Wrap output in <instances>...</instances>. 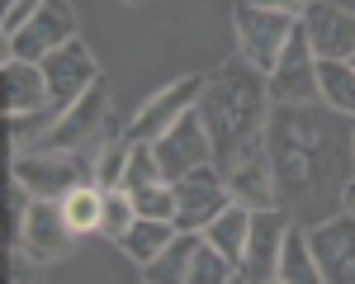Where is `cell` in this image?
<instances>
[{"label": "cell", "instance_id": "8fae6325", "mask_svg": "<svg viewBox=\"0 0 355 284\" xmlns=\"http://www.w3.org/2000/svg\"><path fill=\"white\" fill-rule=\"evenodd\" d=\"M43 81H48V95H53L57 109H67V105H76L90 85H100V66H95V53L85 48L81 38H71L67 48H57L48 53L43 62Z\"/></svg>", "mask_w": 355, "mask_h": 284}, {"label": "cell", "instance_id": "52a82bcc", "mask_svg": "<svg viewBox=\"0 0 355 284\" xmlns=\"http://www.w3.org/2000/svg\"><path fill=\"white\" fill-rule=\"evenodd\" d=\"M152 152H157V166H162V175L171 185L185 180L199 166H214V142H209V128H204L199 109L185 114L175 128H166L162 138L152 142Z\"/></svg>", "mask_w": 355, "mask_h": 284}, {"label": "cell", "instance_id": "3957f363", "mask_svg": "<svg viewBox=\"0 0 355 284\" xmlns=\"http://www.w3.org/2000/svg\"><path fill=\"white\" fill-rule=\"evenodd\" d=\"M15 180H24L33 199H62L85 190V185H100L95 180V161L85 152H15V166H10Z\"/></svg>", "mask_w": 355, "mask_h": 284}, {"label": "cell", "instance_id": "836d02e7", "mask_svg": "<svg viewBox=\"0 0 355 284\" xmlns=\"http://www.w3.org/2000/svg\"><path fill=\"white\" fill-rule=\"evenodd\" d=\"M266 284H284V280H266Z\"/></svg>", "mask_w": 355, "mask_h": 284}, {"label": "cell", "instance_id": "d6986e66", "mask_svg": "<svg viewBox=\"0 0 355 284\" xmlns=\"http://www.w3.org/2000/svg\"><path fill=\"white\" fill-rule=\"evenodd\" d=\"M246 237H251V208H242V204H227L218 218L204 227V242H209V247H218L227 260H242Z\"/></svg>", "mask_w": 355, "mask_h": 284}, {"label": "cell", "instance_id": "4dcf8cb0", "mask_svg": "<svg viewBox=\"0 0 355 284\" xmlns=\"http://www.w3.org/2000/svg\"><path fill=\"white\" fill-rule=\"evenodd\" d=\"M242 5H261V10H284V15H303L313 0H242Z\"/></svg>", "mask_w": 355, "mask_h": 284}, {"label": "cell", "instance_id": "6da1fadb", "mask_svg": "<svg viewBox=\"0 0 355 284\" xmlns=\"http://www.w3.org/2000/svg\"><path fill=\"white\" fill-rule=\"evenodd\" d=\"M266 147L279 208L294 227L308 232L346 213V190L355 185V118L327 105H270Z\"/></svg>", "mask_w": 355, "mask_h": 284}, {"label": "cell", "instance_id": "83f0119b", "mask_svg": "<svg viewBox=\"0 0 355 284\" xmlns=\"http://www.w3.org/2000/svg\"><path fill=\"white\" fill-rule=\"evenodd\" d=\"M133 208H137V218H162V223H175V190H171V185L137 190Z\"/></svg>", "mask_w": 355, "mask_h": 284}, {"label": "cell", "instance_id": "603a6c76", "mask_svg": "<svg viewBox=\"0 0 355 284\" xmlns=\"http://www.w3.org/2000/svg\"><path fill=\"white\" fill-rule=\"evenodd\" d=\"M62 213H67V223L71 232L81 237V232H100V213H105V190L100 185H85L76 195L62 199Z\"/></svg>", "mask_w": 355, "mask_h": 284}, {"label": "cell", "instance_id": "cb8c5ba5", "mask_svg": "<svg viewBox=\"0 0 355 284\" xmlns=\"http://www.w3.org/2000/svg\"><path fill=\"white\" fill-rule=\"evenodd\" d=\"M152 185H171L157 166V152L152 142H133V157H128V170H123V195H137V190H152Z\"/></svg>", "mask_w": 355, "mask_h": 284}, {"label": "cell", "instance_id": "8992f818", "mask_svg": "<svg viewBox=\"0 0 355 284\" xmlns=\"http://www.w3.org/2000/svg\"><path fill=\"white\" fill-rule=\"evenodd\" d=\"M171 190H175V227H180V232H199V237H204V227L232 204V195H227V175H223L218 166L190 170V175L175 180Z\"/></svg>", "mask_w": 355, "mask_h": 284}, {"label": "cell", "instance_id": "d6a6232c", "mask_svg": "<svg viewBox=\"0 0 355 284\" xmlns=\"http://www.w3.org/2000/svg\"><path fill=\"white\" fill-rule=\"evenodd\" d=\"M232 284H251V280H242V275H232Z\"/></svg>", "mask_w": 355, "mask_h": 284}, {"label": "cell", "instance_id": "f1b7e54d", "mask_svg": "<svg viewBox=\"0 0 355 284\" xmlns=\"http://www.w3.org/2000/svg\"><path fill=\"white\" fill-rule=\"evenodd\" d=\"M43 5H48V0H10V5L0 10V28H5V38H15V33H19Z\"/></svg>", "mask_w": 355, "mask_h": 284}, {"label": "cell", "instance_id": "9c48e42d", "mask_svg": "<svg viewBox=\"0 0 355 284\" xmlns=\"http://www.w3.org/2000/svg\"><path fill=\"white\" fill-rule=\"evenodd\" d=\"M204 81H209V76H185V81H171L166 90H157V95L137 109V118L128 123V138L133 142H157L166 128H175L185 114L199 109Z\"/></svg>", "mask_w": 355, "mask_h": 284}, {"label": "cell", "instance_id": "ba28073f", "mask_svg": "<svg viewBox=\"0 0 355 284\" xmlns=\"http://www.w3.org/2000/svg\"><path fill=\"white\" fill-rule=\"evenodd\" d=\"M299 24L318 62H351L355 57V10L336 5V0H313L299 15Z\"/></svg>", "mask_w": 355, "mask_h": 284}, {"label": "cell", "instance_id": "2e32d148", "mask_svg": "<svg viewBox=\"0 0 355 284\" xmlns=\"http://www.w3.org/2000/svg\"><path fill=\"white\" fill-rule=\"evenodd\" d=\"M71 237H76V232L67 223L62 204H57V199H33V208H28V218H24V232H19V247L43 265V260L67 256Z\"/></svg>", "mask_w": 355, "mask_h": 284}, {"label": "cell", "instance_id": "e0dca14e", "mask_svg": "<svg viewBox=\"0 0 355 284\" xmlns=\"http://www.w3.org/2000/svg\"><path fill=\"white\" fill-rule=\"evenodd\" d=\"M48 105H53V95H48V81H43V66L10 57L5 62V118L38 114V109H48Z\"/></svg>", "mask_w": 355, "mask_h": 284}, {"label": "cell", "instance_id": "f546056e", "mask_svg": "<svg viewBox=\"0 0 355 284\" xmlns=\"http://www.w3.org/2000/svg\"><path fill=\"white\" fill-rule=\"evenodd\" d=\"M33 265H38V260H33L24 247H10V275H5V280H10V284H43Z\"/></svg>", "mask_w": 355, "mask_h": 284}, {"label": "cell", "instance_id": "ffe728a7", "mask_svg": "<svg viewBox=\"0 0 355 284\" xmlns=\"http://www.w3.org/2000/svg\"><path fill=\"white\" fill-rule=\"evenodd\" d=\"M275 280H284V284H327L322 270H318V256L308 247V232H303V227H289L284 251H279V275H275Z\"/></svg>", "mask_w": 355, "mask_h": 284}, {"label": "cell", "instance_id": "484cf974", "mask_svg": "<svg viewBox=\"0 0 355 284\" xmlns=\"http://www.w3.org/2000/svg\"><path fill=\"white\" fill-rule=\"evenodd\" d=\"M232 275H237V260H227L218 247L199 242V251L190 260V284H232Z\"/></svg>", "mask_w": 355, "mask_h": 284}, {"label": "cell", "instance_id": "7402d4cb", "mask_svg": "<svg viewBox=\"0 0 355 284\" xmlns=\"http://www.w3.org/2000/svg\"><path fill=\"white\" fill-rule=\"evenodd\" d=\"M318 85H322V105L327 109L355 118V66L351 62H318Z\"/></svg>", "mask_w": 355, "mask_h": 284}, {"label": "cell", "instance_id": "44dd1931", "mask_svg": "<svg viewBox=\"0 0 355 284\" xmlns=\"http://www.w3.org/2000/svg\"><path fill=\"white\" fill-rule=\"evenodd\" d=\"M175 237H180V227H175V223H162V218H137L133 232L123 237V251L133 256L137 265H147V260H157Z\"/></svg>", "mask_w": 355, "mask_h": 284}, {"label": "cell", "instance_id": "30bf717a", "mask_svg": "<svg viewBox=\"0 0 355 284\" xmlns=\"http://www.w3.org/2000/svg\"><path fill=\"white\" fill-rule=\"evenodd\" d=\"M294 218L284 208H261L251 213V237H246V251L237 260V275L251 284H266L279 275V251H284V237H289Z\"/></svg>", "mask_w": 355, "mask_h": 284}, {"label": "cell", "instance_id": "7c38bea8", "mask_svg": "<svg viewBox=\"0 0 355 284\" xmlns=\"http://www.w3.org/2000/svg\"><path fill=\"white\" fill-rule=\"evenodd\" d=\"M105 114H110V95H105V81H100V85H90L76 105H67L57 114V123L38 138V152H81L85 142L100 133Z\"/></svg>", "mask_w": 355, "mask_h": 284}, {"label": "cell", "instance_id": "e575fe53", "mask_svg": "<svg viewBox=\"0 0 355 284\" xmlns=\"http://www.w3.org/2000/svg\"><path fill=\"white\" fill-rule=\"evenodd\" d=\"M128 5H142V0H128Z\"/></svg>", "mask_w": 355, "mask_h": 284}, {"label": "cell", "instance_id": "277c9868", "mask_svg": "<svg viewBox=\"0 0 355 284\" xmlns=\"http://www.w3.org/2000/svg\"><path fill=\"white\" fill-rule=\"evenodd\" d=\"M299 28V15H284V10H261V5H242L237 0V48L242 62H251L261 76H270L289 33Z\"/></svg>", "mask_w": 355, "mask_h": 284}, {"label": "cell", "instance_id": "ac0fdd59", "mask_svg": "<svg viewBox=\"0 0 355 284\" xmlns=\"http://www.w3.org/2000/svg\"><path fill=\"white\" fill-rule=\"evenodd\" d=\"M199 242H204L199 232H180L157 260L142 265V284H190V260L199 251Z\"/></svg>", "mask_w": 355, "mask_h": 284}, {"label": "cell", "instance_id": "d4e9b609", "mask_svg": "<svg viewBox=\"0 0 355 284\" xmlns=\"http://www.w3.org/2000/svg\"><path fill=\"white\" fill-rule=\"evenodd\" d=\"M128 157H133V138H128V133H114V138L105 142V152L95 157V180H100V190H119V185H123Z\"/></svg>", "mask_w": 355, "mask_h": 284}, {"label": "cell", "instance_id": "1f68e13d", "mask_svg": "<svg viewBox=\"0 0 355 284\" xmlns=\"http://www.w3.org/2000/svg\"><path fill=\"white\" fill-rule=\"evenodd\" d=\"M346 213H355V185L346 190Z\"/></svg>", "mask_w": 355, "mask_h": 284}, {"label": "cell", "instance_id": "7a4b0ae2", "mask_svg": "<svg viewBox=\"0 0 355 284\" xmlns=\"http://www.w3.org/2000/svg\"><path fill=\"white\" fill-rule=\"evenodd\" d=\"M199 118H204V128H209V142H214V166L227 175L251 147L266 142L270 81H266L251 62H242V57L227 62V66H218V71L204 81Z\"/></svg>", "mask_w": 355, "mask_h": 284}, {"label": "cell", "instance_id": "5b68a950", "mask_svg": "<svg viewBox=\"0 0 355 284\" xmlns=\"http://www.w3.org/2000/svg\"><path fill=\"white\" fill-rule=\"evenodd\" d=\"M270 81V105H322V85H318V57L308 48V33L303 24L289 33L284 53L275 62Z\"/></svg>", "mask_w": 355, "mask_h": 284}, {"label": "cell", "instance_id": "4316f807", "mask_svg": "<svg viewBox=\"0 0 355 284\" xmlns=\"http://www.w3.org/2000/svg\"><path fill=\"white\" fill-rule=\"evenodd\" d=\"M137 223V208H133V195H123V190H105V213H100V232L114 237V242H123Z\"/></svg>", "mask_w": 355, "mask_h": 284}, {"label": "cell", "instance_id": "d590c367", "mask_svg": "<svg viewBox=\"0 0 355 284\" xmlns=\"http://www.w3.org/2000/svg\"><path fill=\"white\" fill-rule=\"evenodd\" d=\"M351 66H355V57H351Z\"/></svg>", "mask_w": 355, "mask_h": 284}, {"label": "cell", "instance_id": "4fadbf2b", "mask_svg": "<svg viewBox=\"0 0 355 284\" xmlns=\"http://www.w3.org/2000/svg\"><path fill=\"white\" fill-rule=\"evenodd\" d=\"M71 38H76V15H71V5H67V0H48V5L10 38V57H19V62H43L48 53L67 48Z\"/></svg>", "mask_w": 355, "mask_h": 284}, {"label": "cell", "instance_id": "5bb4252c", "mask_svg": "<svg viewBox=\"0 0 355 284\" xmlns=\"http://www.w3.org/2000/svg\"><path fill=\"white\" fill-rule=\"evenodd\" d=\"M308 247L327 284H355V213H336L327 223L308 227Z\"/></svg>", "mask_w": 355, "mask_h": 284}, {"label": "cell", "instance_id": "9a60e30c", "mask_svg": "<svg viewBox=\"0 0 355 284\" xmlns=\"http://www.w3.org/2000/svg\"><path fill=\"white\" fill-rule=\"evenodd\" d=\"M227 195L232 204H242L251 213L261 208H279V190H275V166H270V147H251L237 166L227 170Z\"/></svg>", "mask_w": 355, "mask_h": 284}]
</instances>
